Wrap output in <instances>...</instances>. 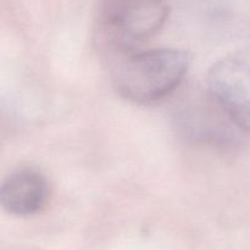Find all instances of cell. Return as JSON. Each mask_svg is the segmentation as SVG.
<instances>
[{
    "label": "cell",
    "mask_w": 250,
    "mask_h": 250,
    "mask_svg": "<svg viewBox=\"0 0 250 250\" xmlns=\"http://www.w3.org/2000/svg\"><path fill=\"white\" fill-rule=\"evenodd\" d=\"M208 88L232 124L250 132V46L217 61L208 73Z\"/></svg>",
    "instance_id": "3"
},
{
    "label": "cell",
    "mask_w": 250,
    "mask_h": 250,
    "mask_svg": "<svg viewBox=\"0 0 250 250\" xmlns=\"http://www.w3.org/2000/svg\"><path fill=\"white\" fill-rule=\"evenodd\" d=\"M168 16L164 0H103L102 44L110 58L133 50V44L155 36Z\"/></svg>",
    "instance_id": "2"
},
{
    "label": "cell",
    "mask_w": 250,
    "mask_h": 250,
    "mask_svg": "<svg viewBox=\"0 0 250 250\" xmlns=\"http://www.w3.org/2000/svg\"><path fill=\"white\" fill-rule=\"evenodd\" d=\"M111 60L117 93L128 102L146 105L164 99L180 87L190 67L192 55L181 49L132 50Z\"/></svg>",
    "instance_id": "1"
},
{
    "label": "cell",
    "mask_w": 250,
    "mask_h": 250,
    "mask_svg": "<svg viewBox=\"0 0 250 250\" xmlns=\"http://www.w3.org/2000/svg\"><path fill=\"white\" fill-rule=\"evenodd\" d=\"M50 195L46 178L34 170L12 172L0 183V207L15 216H32L43 211Z\"/></svg>",
    "instance_id": "4"
}]
</instances>
